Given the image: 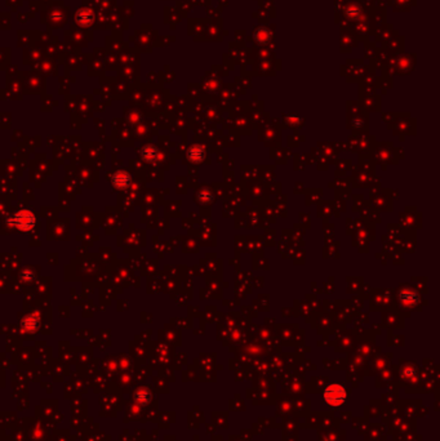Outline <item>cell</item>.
Returning <instances> with one entry per match:
<instances>
[{"label": "cell", "instance_id": "6da1fadb", "mask_svg": "<svg viewBox=\"0 0 440 441\" xmlns=\"http://www.w3.org/2000/svg\"><path fill=\"white\" fill-rule=\"evenodd\" d=\"M346 391L342 386L339 385H332L326 389L324 392V400H326L330 405L338 406L343 404L346 400Z\"/></svg>", "mask_w": 440, "mask_h": 441}, {"label": "cell", "instance_id": "7a4b0ae2", "mask_svg": "<svg viewBox=\"0 0 440 441\" xmlns=\"http://www.w3.org/2000/svg\"><path fill=\"white\" fill-rule=\"evenodd\" d=\"M363 4L360 1H354V0H350L349 3L345 1V5H343V16H345L346 21H350V22H356L362 18L363 16Z\"/></svg>", "mask_w": 440, "mask_h": 441}, {"label": "cell", "instance_id": "3957f363", "mask_svg": "<svg viewBox=\"0 0 440 441\" xmlns=\"http://www.w3.org/2000/svg\"><path fill=\"white\" fill-rule=\"evenodd\" d=\"M253 39L257 46H266L273 39V31L265 26L257 27L253 30Z\"/></svg>", "mask_w": 440, "mask_h": 441}]
</instances>
